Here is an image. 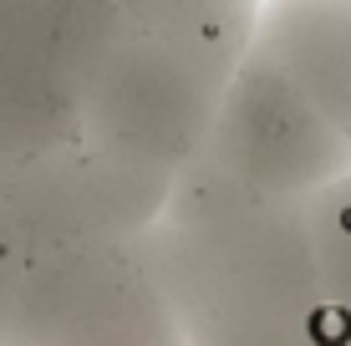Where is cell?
<instances>
[{
  "label": "cell",
  "mask_w": 351,
  "mask_h": 346,
  "mask_svg": "<svg viewBox=\"0 0 351 346\" xmlns=\"http://www.w3.org/2000/svg\"><path fill=\"white\" fill-rule=\"evenodd\" d=\"M148 265L184 346H306L326 311L311 204L189 163L148 230Z\"/></svg>",
  "instance_id": "1"
},
{
  "label": "cell",
  "mask_w": 351,
  "mask_h": 346,
  "mask_svg": "<svg viewBox=\"0 0 351 346\" xmlns=\"http://www.w3.org/2000/svg\"><path fill=\"white\" fill-rule=\"evenodd\" d=\"M255 26L250 0H82V143L178 178L209 143Z\"/></svg>",
  "instance_id": "2"
},
{
  "label": "cell",
  "mask_w": 351,
  "mask_h": 346,
  "mask_svg": "<svg viewBox=\"0 0 351 346\" xmlns=\"http://www.w3.org/2000/svg\"><path fill=\"white\" fill-rule=\"evenodd\" d=\"M193 163L285 204H316L326 188L351 178V148L326 127L311 97L260 41L239 62Z\"/></svg>",
  "instance_id": "3"
},
{
  "label": "cell",
  "mask_w": 351,
  "mask_h": 346,
  "mask_svg": "<svg viewBox=\"0 0 351 346\" xmlns=\"http://www.w3.org/2000/svg\"><path fill=\"white\" fill-rule=\"evenodd\" d=\"M173 194V173L71 143L66 153L36 163L16 184L0 188V214L31 260L66 249H112L143 245Z\"/></svg>",
  "instance_id": "4"
},
{
  "label": "cell",
  "mask_w": 351,
  "mask_h": 346,
  "mask_svg": "<svg viewBox=\"0 0 351 346\" xmlns=\"http://www.w3.org/2000/svg\"><path fill=\"white\" fill-rule=\"evenodd\" d=\"M10 346H184L143 245L31 260Z\"/></svg>",
  "instance_id": "5"
},
{
  "label": "cell",
  "mask_w": 351,
  "mask_h": 346,
  "mask_svg": "<svg viewBox=\"0 0 351 346\" xmlns=\"http://www.w3.org/2000/svg\"><path fill=\"white\" fill-rule=\"evenodd\" d=\"M82 0H0V188L82 143Z\"/></svg>",
  "instance_id": "6"
},
{
  "label": "cell",
  "mask_w": 351,
  "mask_h": 346,
  "mask_svg": "<svg viewBox=\"0 0 351 346\" xmlns=\"http://www.w3.org/2000/svg\"><path fill=\"white\" fill-rule=\"evenodd\" d=\"M255 41L311 97L351 148V0H275L260 5Z\"/></svg>",
  "instance_id": "7"
},
{
  "label": "cell",
  "mask_w": 351,
  "mask_h": 346,
  "mask_svg": "<svg viewBox=\"0 0 351 346\" xmlns=\"http://www.w3.org/2000/svg\"><path fill=\"white\" fill-rule=\"evenodd\" d=\"M311 224H316V255H321V285H326L321 321L351 341V178H341L311 204Z\"/></svg>",
  "instance_id": "8"
},
{
  "label": "cell",
  "mask_w": 351,
  "mask_h": 346,
  "mask_svg": "<svg viewBox=\"0 0 351 346\" xmlns=\"http://www.w3.org/2000/svg\"><path fill=\"white\" fill-rule=\"evenodd\" d=\"M26 275H31V249L21 245V234L10 230V219L0 214V346H10V336H16Z\"/></svg>",
  "instance_id": "9"
},
{
  "label": "cell",
  "mask_w": 351,
  "mask_h": 346,
  "mask_svg": "<svg viewBox=\"0 0 351 346\" xmlns=\"http://www.w3.org/2000/svg\"><path fill=\"white\" fill-rule=\"evenodd\" d=\"M306 346H351V341H346V336H336L326 321H316V331H311V341H306Z\"/></svg>",
  "instance_id": "10"
}]
</instances>
